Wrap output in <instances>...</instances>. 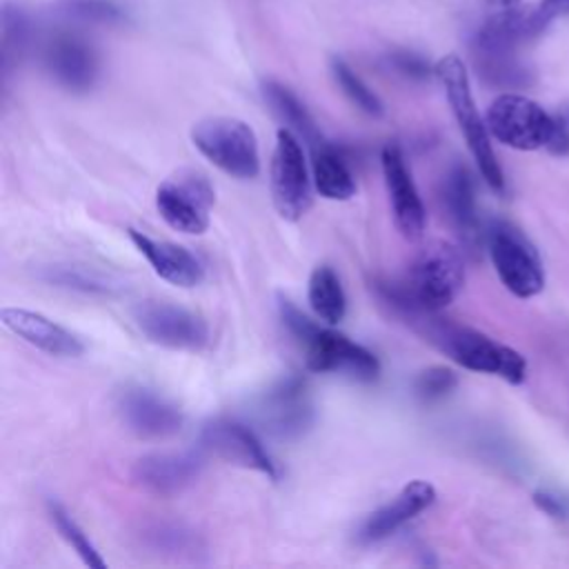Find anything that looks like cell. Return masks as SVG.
<instances>
[{"label": "cell", "instance_id": "obj_1", "mask_svg": "<svg viewBox=\"0 0 569 569\" xmlns=\"http://www.w3.org/2000/svg\"><path fill=\"white\" fill-rule=\"evenodd\" d=\"M402 322L469 371L498 376L511 385H520L527 378L525 356L478 329L449 322L438 311L422 307L409 311Z\"/></svg>", "mask_w": 569, "mask_h": 569}, {"label": "cell", "instance_id": "obj_2", "mask_svg": "<svg viewBox=\"0 0 569 569\" xmlns=\"http://www.w3.org/2000/svg\"><path fill=\"white\" fill-rule=\"evenodd\" d=\"M436 76H438L440 84L445 87L449 107L456 116V122L467 140V147L476 160V167H478L482 180L496 193H505V189H507L505 173H502V167L491 147V140H489L491 133L487 129V122L480 118L478 107L473 102L465 62L456 53H449L436 62Z\"/></svg>", "mask_w": 569, "mask_h": 569}, {"label": "cell", "instance_id": "obj_3", "mask_svg": "<svg viewBox=\"0 0 569 569\" xmlns=\"http://www.w3.org/2000/svg\"><path fill=\"white\" fill-rule=\"evenodd\" d=\"M193 147L220 171L238 180L260 173V151L253 129L238 118L211 116L191 127Z\"/></svg>", "mask_w": 569, "mask_h": 569}, {"label": "cell", "instance_id": "obj_4", "mask_svg": "<svg viewBox=\"0 0 569 569\" xmlns=\"http://www.w3.org/2000/svg\"><path fill=\"white\" fill-rule=\"evenodd\" d=\"M485 244L500 282L518 298L538 296L545 287V269L533 242L509 220H491Z\"/></svg>", "mask_w": 569, "mask_h": 569}, {"label": "cell", "instance_id": "obj_5", "mask_svg": "<svg viewBox=\"0 0 569 569\" xmlns=\"http://www.w3.org/2000/svg\"><path fill=\"white\" fill-rule=\"evenodd\" d=\"M405 282L420 307L440 311L462 291L465 258L456 244L433 240L418 251Z\"/></svg>", "mask_w": 569, "mask_h": 569}, {"label": "cell", "instance_id": "obj_6", "mask_svg": "<svg viewBox=\"0 0 569 569\" xmlns=\"http://www.w3.org/2000/svg\"><path fill=\"white\" fill-rule=\"evenodd\" d=\"M311 182L313 178L309 176L300 138L287 127L278 129L269 167V187L280 218L296 222L309 211Z\"/></svg>", "mask_w": 569, "mask_h": 569}, {"label": "cell", "instance_id": "obj_7", "mask_svg": "<svg viewBox=\"0 0 569 569\" xmlns=\"http://www.w3.org/2000/svg\"><path fill=\"white\" fill-rule=\"evenodd\" d=\"M216 202V191L209 178L200 171H178L162 180L156 189V209L160 218L176 231L198 236L209 227V211Z\"/></svg>", "mask_w": 569, "mask_h": 569}, {"label": "cell", "instance_id": "obj_8", "mask_svg": "<svg viewBox=\"0 0 569 569\" xmlns=\"http://www.w3.org/2000/svg\"><path fill=\"white\" fill-rule=\"evenodd\" d=\"M485 122L498 142L518 151H533L547 147L553 116L531 98L520 93H502L489 104Z\"/></svg>", "mask_w": 569, "mask_h": 569}, {"label": "cell", "instance_id": "obj_9", "mask_svg": "<svg viewBox=\"0 0 569 569\" xmlns=\"http://www.w3.org/2000/svg\"><path fill=\"white\" fill-rule=\"evenodd\" d=\"M133 322L149 342L176 351H200L211 338L202 316L162 300L138 302L133 307Z\"/></svg>", "mask_w": 569, "mask_h": 569}, {"label": "cell", "instance_id": "obj_10", "mask_svg": "<svg viewBox=\"0 0 569 569\" xmlns=\"http://www.w3.org/2000/svg\"><path fill=\"white\" fill-rule=\"evenodd\" d=\"M305 365L313 373H340L358 382H373L380 376V360L345 333L316 325L300 342Z\"/></svg>", "mask_w": 569, "mask_h": 569}, {"label": "cell", "instance_id": "obj_11", "mask_svg": "<svg viewBox=\"0 0 569 569\" xmlns=\"http://www.w3.org/2000/svg\"><path fill=\"white\" fill-rule=\"evenodd\" d=\"M258 420L280 440H296L305 436L316 420L305 378L284 376L273 382L258 400Z\"/></svg>", "mask_w": 569, "mask_h": 569}, {"label": "cell", "instance_id": "obj_12", "mask_svg": "<svg viewBox=\"0 0 569 569\" xmlns=\"http://www.w3.org/2000/svg\"><path fill=\"white\" fill-rule=\"evenodd\" d=\"M200 442L204 451L213 456L240 465L244 469H253L264 473L271 480H278V467L269 456L262 440L256 436L251 427L233 418H213L200 431Z\"/></svg>", "mask_w": 569, "mask_h": 569}, {"label": "cell", "instance_id": "obj_13", "mask_svg": "<svg viewBox=\"0 0 569 569\" xmlns=\"http://www.w3.org/2000/svg\"><path fill=\"white\" fill-rule=\"evenodd\" d=\"M380 167L396 229L407 240H418L427 224V211L400 144L387 142L380 151Z\"/></svg>", "mask_w": 569, "mask_h": 569}, {"label": "cell", "instance_id": "obj_14", "mask_svg": "<svg viewBox=\"0 0 569 569\" xmlns=\"http://www.w3.org/2000/svg\"><path fill=\"white\" fill-rule=\"evenodd\" d=\"M116 409L127 425L140 438H169L182 429V411L162 393L142 387L127 385L118 391Z\"/></svg>", "mask_w": 569, "mask_h": 569}, {"label": "cell", "instance_id": "obj_15", "mask_svg": "<svg viewBox=\"0 0 569 569\" xmlns=\"http://www.w3.org/2000/svg\"><path fill=\"white\" fill-rule=\"evenodd\" d=\"M202 467L204 456L200 449L147 453L133 462L131 478L153 496H176L200 476Z\"/></svg>", "mask_w": 569, "mask_h": 569}, {"label": "cell", "instance_id": "obj_16", "mask_svg": "<svg viewBox=\"0 0 569 569\" xmlns=\"http://www.w3.org/2000/svg\"><path fill=\"white\" fill-rule=\"evenodd\" d=\"M445 213L451 222V227L458 231L462 244L469 251H478L480 244H485V224L478 213V200H476V180L471 169L465 162H453L445 178L440 189Z\"/></svg>", "mask_w": 569, "mask_h": 569}, {"label": "cell", "instance_id": "obj_17", "mask_svg": "<svg viewBox=\"0 0 569 569\" xmlns=\"http://www.w3.org/2000/svg\"><path fill=\"white\" fill-rule=\"evenodd\" d=\"M436 502V487L427 480H409L389 502L371 511L365 522L360 525L356 538L360 545H373L391 533H396L400 527H405L409 520L420 516L425 509H429Z\"/></svg>", "mask_w": 569, "mask_h": 569}, {"label": "cell", "instance_id": "obj_18", "mask_svg": "<svg viewBox=\"0 0 569 569\" xmlns=\"http://www.w3.org/2000/svg\"><path fill=\"white\" fill-rule=\"evenodd\" d=\"M0 320L11 333H16L24 342H29L31 347L49 356L78 358L84 351V345L76 333H71L69 329H64L62 325H58L56 320L47 318L40 311H31L22 307H4L0 313Z\"/></svg>", "mask_w": 569, "mask_h": 569}, {"label": "cell", "instance_id": "obj_19", "mask_svg": "<svg viewBox=\"0 0 569 569\" xmlns=\"http://www.w3.org/2000/svg\"><path fill=\"white\" fill-rule=\"evenodd\" d=\"M549 20L542 18L538 7H507L493 13L476 33V53L513 51L520 42H527L542 33Z\"/></svg>", "mask_w": 569, "mask_h": 569}, {"label": "cell", "instance_id": "obj_20", "mask_svg": "<svg viewBox=\"0 0 569 569\" xmlns=\"http://www.w3.org/2000/svg\"><path fill=\"white\" fill-rule=\"evenodd\" d=\"M133 247L147 258L156 276L162 280L189 289L204 280V267L202 262L182 244L169 242V240H156L138 229H127Z\"/></svg>", "mask_w": 569, "mask_h": 569}, {"label": "cell", "instance_id": "obj_21", "mask_svg": "<svg viewBox=\"0 0 569 569\" xmlns=\"http://www.w3.org/2000/svg\"><path fill=\"white\" fill-rule=\"evenodd\" d=\"M44 64L53 80L71 91L89 89L98 73L93 51L73 36L53 38L44 49Z\"/></svg>", "mask_w": 569, "mask_h": 569}, {"label": "cell", "instance_id": "obj_22", "mask_svg": "<svg viewBox=\"0 0 569 569\" xmlns=\"http://www.w3.org/2000/svg\"><path fill=\"white\" fill-rule=\"evenodd\" d=\"M309 151L316 191L327 200H349L356 193V180L340 149L333 142L325 140Z\"/></svg>", "mask_w": 569, "mask_h": 569}, {"label": "cell", "instance_id": "obj_23", "mask_svg": "<svg viewBox=\"0 0 569 569\" xmlns=\"http://www.w3.org/2000/svg\"><path fill=\"white\" fill-rule=\"evenodd\" d=\"M262 96L269 102L271 111L284 122V127L291 129L300 140H305L309 149L327 140L322 136L320 127L316 124L313 116L305 107V102L289 87H284L276 80H267L262 84Z\"/></svg>", "mask_w": 569, "mask_h": 569}, {"label": "cell", "instance_id": "obj_24", "mask_svg": "<svg viewBox=\"0 0 569 569\" xmlns=\"http://www.w3.org/2000/svg\"><path fill=\"white\" fill-rule=\"evenodd\" d=\"M307 300L316 318L327 325H338L347 313V296L338 273L329 264H318L307 284Z\"/></svg>", "mask_w": 569, "mask_h": 569}, {"label": "cell", "instance_id": "obj_25", "mask_svg": "<svg viewBox=\"0 0 569 569\" xmlns=\"http://www.w3.org/2000/svg\"><path fill=\"white\" fill-rule=\"evenodd\" d=\"M144 540L153 551L176 558L198 560V556L204 553L202 538L182 522H156L144 529Z\"/></svg>", "mask_w": 569, "mask_h": 569}, {"label": "cell", "instance_id": "obj_26", "mask_svg": "<svg viewBox=\"0 0 569 569\" xmlns=\"http://www.w3.org/2000/svg\"><path fill=\"white\" fill-rule=\"evenodd\" d=\"M40 278L49 284L82 291V293H98L111 296L116 291V282L109 276H102L96 269L78 267V264H51L40 271Z\"/></svg>", "mask_w": 569, "mask_h": 569}, {"label": "cell", "instance_id": "obj_27", "mask_svg": "<svg viewBox=\"0 0 569 569\" xmlns=\"http://www.w3.org/2000/svg\"><path fill=\"white\" fill-rule=\"evenodd\" d=\"M47 509H49L51 522L56 525L58 533L73 547V551L82 558V562H84L87 567H96V569L107 567V562L102 560V556H100V551L96 549V545L89 540V536L82 531V527L71 518V513H69L60 502L49 500V502H47Z\"/></svg>", "mask_w": 569, "mask_h": 569}, {"label": "cell", "instance_id": "obj_28", "mask_svg": "<svg viewBox=\"0 0 569 569\" xmlns=\"http://www.w3.org/2000/svg\"><path fill=\"white\" fill-rule=\"evenodd\" d=\"M478 73L496 87H522L529 80V71L513 58V51L476 53Z\"/></svg>", "mask_w": 569, "mask_h": 569}, {"label": "cell", "instance_id": "obj_29", "mask_svg": "<svg viewBox=\"0 0 569 569\" xmlns=\"http://www.w3.org/2000/svg\"><path fill=\"white\" fill-rule=\"evenodd\" d=\"M331 73L336 84L342 89V93L367 116L380 118L385 113V107L380 98L360 80V76L340 58H331Z\"/></svg>", "mask_w": 569, "mask_h": 569}, {"label": "cell", "instance_id": "obj_30", "mask_svg": "<svg viewBox=\"0 0 569 569\" xmlns=\"http://www.w3.org/2000/svg\"><path fill=\"white\" fill-rule=\"evenodd\" d=\"M458 387V373L449 367H429L413 378V393L420 402H438Z\"/></svg>", "mask_w": 569, "mask_h": 569}, {"label": "cell", "instance_id": "obj_31", "mask_svg": "<svg viewBox=\"0 0 569 569\" xmlns=\"http://www.w3.org/2000/svg\"><path fill=\"white\" fill-rule=\"evenodd\" d=\"M67 11L80 20L89 22H116L120 20V11L102 0H69Z\"/></svg>", "mask_w": 569, "mask_h": 569}, {"label": "cell", "instance_id": "obj_32", "mask_svg": "<svg viewBox=\"0 0 569 569\" xmlns=\"http://www.w3.org/2000/svg\"><path fill=\"white\" fill-rule=\"evenodd\" d=\"M391 67L398 69L402 76L411 78V80H427L431 73H436V67L431 69L429 62L411 51H396L389 56Z\"/></svg>", "mask_w": 569, "mask_h": 569}, {"label": "cell", "instance_id": "obj_33", "mask_svg": "<svg viewBox=\"0 0 569 569\" xmlns=\"http://www.w3.org/2000/svg\"><path fill=\"white\" fill-rule=\"evenodd\" d=\"M547 149L553 156H569V104L553 113V127Z\"/></svg>", "mask_w": 569, "mask_h": 569}, {"label": "cell", "instance_id": "obj_34", "mask_svg": "<svg viewBox=\"0 0 569 569\" xmlns=\"http://www.w3.org/2000/svg\"><path fill=\"white\" fill-rule=\"evenodd\" d=\"M533 502L538 505V509H542L551 518H567L569 516V498H565L556 491L540 489V491L533 493Z\"/></svg>", "mask_w": 569, "mask_h": 569}, {"label": "cell", "instance_id": "obj_35", "mask_svg": "<svg viewBox=\"0 0 569 569\" xmlns=\"http://www.w3.org/2000/svg\"><path fill=\"white\" fill-rule=\"evenodd\" d=\"M545 20H553L558 16H569V0H540L538 4Z\"/></svg>", "mask_w": 569, "mask_h": 569}, {"label": "cell", "instance_id": "obj_36", "mask_svg": "<svg viewBox=\"0 0 569 569\" xmlns=\"http://www.w3.org/2000/svg\"><path fill=\"white\" fill-rule=\"evenodd\" d=\"M491 7H498V9H507V7H516L520 4V0H487Z\"/></svg>", "mask_w": 569, "mask_h": 569}]
</instances>
